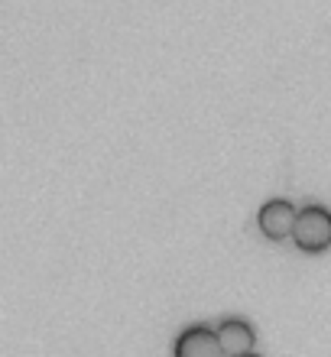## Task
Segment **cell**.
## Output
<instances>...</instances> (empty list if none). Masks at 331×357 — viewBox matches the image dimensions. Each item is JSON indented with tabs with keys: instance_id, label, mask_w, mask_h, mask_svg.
Here are the masks:
<instances>
[{
	"instance_id": "2",
	"label": "cell",
	"mask_w": 331,
	"mask_h": 357,
	"mask_svg": "<svg viewBox=\"0 0 331 357\" xmlns=\"http://www.w3.org/2000/svg\"><path fill=\"white\" fill-rule=\"evenodd\" d=\"M176 357H224L218 328H211V325H189L176 338Z\"/></svg>"
},
{
	"instance_id": "1",
	"label": "cell",
	"mask_w": 331,
	"mask_h": 357,
	"mask_svg": "<svg viewBox=\"0 0 331 357\" xmlns=\"http://www.w3.org/2000/svg\"><path fill=\"white\" fill-rule=\"evenodd\" d=\"M295 244L302 250H325L331 244V211L322 205H305L299 208V218H295L293 227Z\"/></svg>"
},
{
	"instance_id": "3",
	"label": "cell",
	"mask_w": 331,
	"mask_h": 357,
	"mask_svg": "<svg viewBox=\"0 0 331 357\" xmlns=\"http://www.w3.org/2000/svg\"><path fill=\"white\" fill-rule=\"evenodd\" d=\"M295 218H299V208H295L289 198H270V202L260 208L256 221H260V231H263L266 237L279 241V237L293 234Z\"/></svg>"
},
{
	"instance_id": "4",
	"label": "cell",
	"mask_w": 331,
	"mask_h": 357,
	"mask_svg": "<svg viewBox=\"0 0 331 357\" xmlns=\"http://www.w3.org/2000/svg\"><path fill=\"white\" fill-rule=\"evenodd\" d=\"M218 338H221L224 354H231V357L250 354V348H254V328L244 319H224L218 325Z\"/></svg>"
},
{
	"instance_id": "5",
	"label": "cell",
	"mask_w": 331,
	"mask_h": 357,
	"mask_svg": "<svg viewBox=\"0 0 331 357\" xmlns=\"http://www.w3.org/2000/svg\"><path fill=\"white\" fill-rule=\"evenodd\" d=\"M240 357H260V354H254V351H250V354H240Z\"/></svg>"
}]
</instances>
